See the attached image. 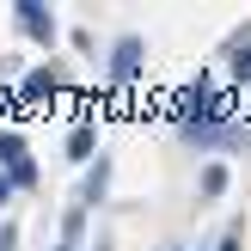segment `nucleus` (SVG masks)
<instances>
[{"mask_svg": "<svg viewBox=\"0 0 251 251\" xmlns=\"http://www.w3.org/2000/svg\"><path fill=\"white\" fill-rule=\"evenodd\" d=\"M147 68V43L141 37H117V49H110V86H135Z\"/></svg>", "mask_w": 251, "mask_h": 251, "instance_id": "nucleus-1", "label": "nucleus"}, {"mask_svg": "<svg viewBox=\"0 0 251 251\" xmlns=\"http://www.w3.org/2000/svg\"><path fill=\"white\" fill-rule=\"evenodd\" d=\"M12 19H19V31H25V37H37L43 49L61 37V31H55V12H43V0H19V6H12Z\"/></svg>", "mask_w": 251, "mask_h": 251, "instance_id": "nucleus-2", "label": "nucleus"}, {"mask_svg": "<svg viewBox=\"0 0 251 251\" xmlns=\"http://www.w3.org/2000/svg\"><path fill=\"white\" fill-rule=\"evenodd\" d=\"M104 184H110V159H98V166L86 172V184H80V208H98V202H104Z\"/></svg>", "mask_w": 251, "mask_h": 251, "instance_id": "nucleus-3", "label": "nucleus"}, {"mask_svg": "<svg viewBox=\"0 0 251 251\" xmlns=\"http://www.w3.org/2000/svg\"><path fill=\"white\" fill-rule=\"evenodd\" d=\"M49 92H55V74H49V68H31V74H25V86H19L25 104H43Z\"/></svg>", "mask_w": 251, "mask_h": 251, "instance_id": "nucleus-4", "label": "nucleus"}, {"mask_svg": "<svg viewBox=\"0 0 251 251\" xmlns=\"http://www.w3.org/2000/svg\"><path fill=\"white\" fill-rule=\"evenodd\" d=\"M0 166H6V172L25 166V135L19 129H0Z\"/></svg>", "mask_w": 251, "mask_h": 251, "instance_id": "nucleus-5", "label": "nucleus"}, {"mask_svg": "<svg viewBox=\"0 0 251 251\" xmlns=\"http://www.w3.org/2000/svg\"><path fill=\"white\" fill-rule=\"evenodd\" d=\"M227 68H233V80H251V37H233V49H227Z\"/></svg>", "mask_w": 251, "mask_h": 251, "instance_id": "nucleus-6", "label": "nucleus"}, {"mask_svg": "<svg viewBox=\"0 0 251 251\" xmlns=\"http://www.w3.org/2000/svg\"><path fill=\"white\" fill-rule=\"evenodd\" d=\"M92 147H98V135H92V129L80 123V129L68 135V159H92Z\"/></svg>", "mask_w": 251, "mask_h": 251, "instance_id": "nucleus-7", "label": "nucleus"}, {"mask_svg": "<svg viewBox=\"0 0 251 251\" xmlns=\"http://www.w3.org/2000/svg\"><path fill=\"white\" fill-rule=\"evenodd\" d=\"M227 190V166H202V196H221Z\"/></svg>", "mask_w": 251, "mask_h": 251, "instance_id": "nucleus-8", "label": "nucleus"}, {"mask_svg": "<svg viewBox=\"0 0 251 251\" xmlns=\"http://www.w3.org/2000/svg\"><path fill=\"white\" fill-rule=\"evenodd\" d=\"M19 245V227H12V221H0V251H12Z\"/></svg>", "mask_w": 251, "mask_h": 251, "instance_id": "nucleus-9", "label": "nucleus"}, {"mask_svg": "<svg viewBox=\"0 0 251 251\" xmlns=\"http://www.w3.org/2000/svg\"><path fill=\"white\" fill-rule=\"evenodd\" d=\"M12 190H19V184H12V172H0V208L12 202Z\"/></svg>", "mask_w": 251, "mask_h": 251, "instance_id": "nucleus-10", "label": "nucleus"}, {"mask_svg": "<svg viewBox=\"0 0 251 251\" xmlns=\"http://www.w3.org/2000/svg\"><path fill=\"white\" fill-rule=\"evenodd\" d=\"M215 251H239V239H221V245H215Z\"/></svg>", "mask_w": 251, "mask_h": 251, "instance_id": "nucleus-11", "label": "nucleus"}, {"mask_svg": "<svg viewBox=\"0 0 251 251\" xmlns=\"http://www.w3.org/2000/svg\"><path fill=\"white\" fill-rule=\"evenodd\" d=\"M55 251H74V245H55Z\"/></svg>", "mask_w": 251, "mask_h": 251, "instance_id": "nucleus-12", "label": "nucleus"}, {"mask_svg": "<svg viewBox=\"0 0 251 251\" xmlns=\"http://www.w3.org/2000/svg\"><path fill=\"white\" fill-rule=\"evenodd\" d=\"M98 251H110V245H98Z\"/></svg>", "mask_w": 251, "mask_h": 251, "instance_id": "nucleus-13", "label": "nucleus"}]
</instances>
